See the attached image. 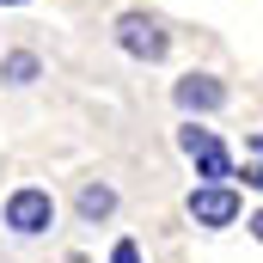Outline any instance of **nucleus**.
Segmentation results:
<instances>
[{
  "label": "nucleus",
  "instance_id": "obj_1",
  "mask_svg": "<svg viewBox=\"0 0 263 263\" xmlns=\"http://www.w3.org/2000/svg\"><path fill=\"white\" fill-rule=\"evenodd\" d=\"M178 147H184V159L196 165V178H202V184H233V172H239V165H233L227 141H220L214 129H202V123H184V129H178Z\"/></svg>",
  "mask_w": 263,
  "mask_h": 263
},
{
  "label": "nucleus",
  "instance_id": "obj_2",
  "mask_svg": "<svg viewBox=\"0 0 263 263\" xmlns=\"http://www.w3.org/2000/svg\"><path fill=\"white\" fill-rule=\"evenodd\" d=\"M0 220H6V233H18V239H43L49 227H55V196L43 190V184H18L6 208H0Z\"/></svg>",
  "mask_w": 263,
  "mask_h": 263
},
{
  "label": "nucleus",
  "instance_id": "obj_3",
  "mask_svg": "<svg viewBox=\"0 0 263 263\" xmlns=\"http://www.w3.org/2000/svg\"><path fill=\"white\" fill-rule=\"evenodd\" d=\"M117 49L135 55V62H165V55H172V37L159 31V18H147V12H123V18H117Z\"/></svg>",
  "mask_w": 263,
  "mask_h": 263
},
{
  "label": "nucleus",
  "instance_id": "obj_4",
  "mask_svg": "<svg viewBox=\"0 0 263 263\" xmlns=\"http://www.w3.org/2000/svg\"><path fill=\"white\" fill-rule=\"evenodd\" d=\"M239 214H245V202L233 184H196L190 190V220L208 227V233H220V227H239Z\"/></svg>",
  "mask_w": 263,
  "mask_h": 263
},
{
  "label": "nucleus",
  "instance_id": "obj_5",
  "mask_svg": "<svg viewBox=\"0 0 263 263\" xmlns=\"http://www.w3.org/2000/svg\"><path fill=\"white\" fill-rule=\"evenodd\" d=\"M172 104H178L184 117H214V110L227 104V86H220L214 73H184V80L172 86Z\"/></svg>",
  "mask_w": 263,
  "mask_h": 263
},
{
  "label": "nucleus",
  "instance_id": "obj_6",
  "mask_svg": "<svg viewBox=\"0 0 263 263\" xmlns=\"http://www.w3.org/2000/svg\"><path fill=\"white\" fill-rule=\"evenodd\" d=\"M73 214H80L86 227H104V220L117 214V190H110L104 178H92V184H80V196H73Z\"/></svg>",
  "mask_w": 263,
  "mask_h": 263
},
{
  "label": "nucleus",
  "instance_id": "obj_7",
  "mask_svg": "<svg viewBox=\"0 0 263 263\" xmlns=\"http://www.w3.org/2000/svg\"><path fill=\"white\" fill-rule=\"evenodd\" d=\"M37 73H43V55H37V49H12V55H0V80H6V86H31Z\"/></svg>",
  "mask_w": 263,
  "mask_h": 263
},
{
  "label": "nucleus",
  "instance_id": "obj_8",
  "mask_svg": "<svg viewBox=\"0 0 263 263\" xmlns=\"http://www.w3.org/2000/svg\"><path fill=\"white\" fill-rule=\"evenodd\" d=\"M233 178H245V190H257V196H263V159H257V153H251V159H245Z\"/></svg>",
  "mask_w": 263,
  "mask_h": 263
},
{
  "label": "nucleus",
  "instance_id": "obj_9",
  "mask_svg": "<svg viewBox=\"0 0 263 263\" xmlns=\"http://www.w3.org/2000/svg\"><path fill=\"white\" fill-rule=\"evenodd\" d=\"M110 263H147V257H141V245H135V239H117V251H110Z\"/></svg>",
  "mask_w": 263,
  "mask_h": 263
},
{
  "label": "nucleus",
  "instance_id": "obj_10",
  "mask_svg": "<svg viewBox=\"0 0 263 263\" xmlns=\"http://www.w3.org/2000/svg\"><path fill=\"white\" fill-rule=\"evenodd\" d=\"M245 227H251V239H257V245H263V208H257V214H251V220H245Z\"/></svg>",
  "mask_w": 263,
  "mask_h": 263
},
{
  "label": "nucleus",
  "instance_id": "obj_11",
  "mask_svg": "<svg viewBox=\"0 0 263 263\" xmlns=\"http://www.w3.org/2000/svg\"><path fill=\"white\" fill-rule=\"evenodd\" d=\"M245 153H257V159H263V129L251 135V141H245Z\"/></svg>",
  "mask_w": 263,
  "mask_h": 263
},
{
  "label": "nucleus",
  "instance_id": "obj_12",
  "mask_svg": "<svg viewBox=\"0 0 263 263\" xmlns=\"http://www.w3.org/2000/svg\"><path fill=\"white\" fill-rule=\"evenodd\" d=\"M0 6H25V0H0Z\"/></svg>",
  "mask_w": 263,
  "mask_h": 263
}]
</instances>
